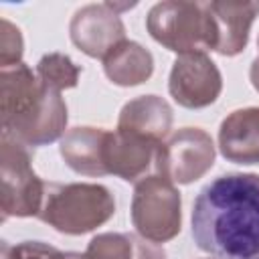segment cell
Segmentation results:
<instances>
[{"instance_id":"cell-1","label":"cell","mask_w":259,"mask_h":259,"mask_svg":"<svg viewBox=\"0 0 259 259\" xmlns=\"http://www.w3.org/2000/svg\"><path fill=\"white\" fill-rule=\"evenodd\" d=\"M192 237L214 259H259V174L208 182L192 204Z\"/></svg>"},{"instance_id":"cell-2","label":"cell","mask_w":259,"mask_h":259,"mask_svg":"<svg viewBox=\"0 0 259 259\" xmlns=\"http://www.w3.org/2000/svg\"><path fill=\"white\" fill-rule=\"evenodd\" d=\"M0 119L28 148L57 142L65 136L67 105L61 93L47 89L28 65L0 67Z\"/></svg>"},{"instance_id":"cell-3","label":"cell","mask_w":259,"mask_h":259,"mask_svg":"<svg viewBox=\"0 0 259 259\" xmlns=\"http://www.w3.org/2000/svg\"><path fill=\"white\" fill-rule=\"evenodd\" d=\"M115 212L113 194L91 182H47L38 219L65 235H83L103 223Z\"/></svg>"},{"instance_id":"cell-4","label":"cell","mask_w":259,"mask_h":259,"mask_svg":"<svg viewBox=\"0 0 259 259\" xmlns=\"http://www.w3.org/2000/svg\"><path fill=\"white\" fill-rule=\"evenodd\" d=\"M146 28L156 42L180 55L214 51L217 47L214 20L206 2H158L146 16Z\"/></svg>"},{"instance_id":"cell-5","label":"cell","mask_w":259,"mask_h":259,"mask_svg":"<svg viewBox=\"0 0 259 259\" xmlns=\"http://www.w3.org/2000/svg\"><path fill=\"white\" fill-rule=\"evenodd\" d=\"M45 184L32 170V152L8 132L0 136V208L8 217H36Z\"/></svg>"},{"instance_id":"cell-6","label":"cell","mask_w":259,"mask_h":259,"mask_svg":"<svg viewBox=\"0 0 259 259\" xmlns=\"http://www.w3.org/2000/svg\"><path fill=\"white\" fill-rule=\"evenodd\" d=\"M180 192L168 178L156 174L136 182L132 196V225L152 243H166L180 233Z\"/></svg>"},{"instance_id":"cell-7","label":"cell","mask_w":259,"mask_h":259,"mask_svg":"<svg viewBox=\"0 0 259 259\" xmlns=\"http://www.w3.org/2000/svg\"><path fill=\"white\" fill-rule=\"evenodd\" d=\"M154 162L160 176L174 184H190L214 164L212 138L200 127H182L158 146Z\"/></svg>"},{"instance_id":"cell-8","label":"cell","mask_w":259,"mask_h":259,"mask_svg":"<svg viewBox=\"0 0 259 259\" xmlns=\"http://www.w3.org/2000/svg\"><path fill=\"white\" fill-rule=\"evenodd\" d=\"M223 89V77L206 53L178 55L172 63L168 91L174 101L186 109H200L217 101Z\"/></svg>"},{"instance_id":"cell-9","label":"cell","mask_w":259,"mask_h":259,"mask_svg":"<svg viewBox=\"0 0 259 259\" xmlns=\"http://www.w3.org/2000/svg\"><path fill=\"white\" fill-rule=\"evenodd\" d=\"M69 34L87 57L105 59L113 47L125 40V26L109 2L87 4L73 14Z\"/></svg>"},{"instance_id":"cell-10","label":"cell","mask_w":259,"mask_h":259,"mask_svg":"<svg viewBox=\"0 0 259 259\" xmlns=\"http://www.w3.org/2000/svg\"><path fill=\"white\" fill-rule=\"evenodd\" d=\"M158 146L130 132H109L103 154L107 174H115L125 182H140L156 160Z\"/></svg>"},{"instance_id":"cell-11","label":"cell","mask_w":259,"mask_h":259,"mask_svg":"<svg viewBox=\"0 0 259 259\" xmlns=\"http://www.w3.org/2000/svg\"><path fill=\"white\" fill-rule=\"evenodd\" d=\"M214 20L217 47L223 57H235L245 51L255 16L259 14V2H206Z\"/></svg>"},{"instance_id":"cell-12","label":"cell","mask_w":259,"mask_h":259,"mask_svg":"<svg viewBox=\"0 0 259 259\" xmlns=\"http://www.w3.org/2000/svg\"><path fill=\"white\" fill-rule=\"evenodd\" d=\"M219 150L235 164H259V107L229 113L219 127Z\"/></svg>"},{"instance_id":"cell-13","label":"cell","mask_w":259,"mask_h":259,"mask_svg":"<svg viewBox=\"0 0 259 259\" xmlns=\"http://www.w3.org/2000/svg\"><path fill=\"white\" fill-rule=\"evenodd\" d=\"M107 136L109 132L103 127H91V125L71 127L61 138V146H59L61 158L77 174L103 176L107 174L103 160Z\"/></svg>"},{"instance_id":"cell-14","label":"cell","mask_w":259,"mask_h":259,"mask_svg":"<svg viewBox=\"0 0 259 259\" xmlns=\"http://www.w3.org/2000/svg\"><path fill=\"white\" fill-rule=\"evenodd\" d=\"M172 107L158 95H142L127 101L117 117V130L162 144L170 136Z\"/></svg>"},{"instance_id":"cell-15","label":"cell","mask_w":259,"mask_h":259,"mask_svg":"<svg viewBox=\"0 0 259 259\" xmlns=\"http://www.w3.org/2000/svg\"><path fill=\"white\" fill-rule=\"evenodd\" d=\"M103 71L111 83L119 87H134L152 77L154 57L140 42L125 38L105 55Z\"/></svg>"},{"instance_id":"cell-16","label":"cell","mask_w":259,"mask_h":259,"mask_svg":"<svg viewBox=\"0 0 259 259\" xmlns=\"http://www.w3.org/2000/svg\"><path fill=\"white\" fill-rule=\"evenodd\" d=\"M85 259H166V253L134 233H101L89 241Z\"/></svg>"},{"instance_id":"cell-17","label":"cell","mask_w":259,"mask_h":259,"mask_svg":"<svg viewBox=\"0 0 259 259\" xmlns=\"http://www.w3.org/2000/svg\"><path fill=\"white\" fill-rule=\"evenodd\" d=\"M79 75L81 67L75 65L73 59L63 53H49L36 63V77L47 89L57 93L75 87L79 83Z\"/></svg>"},{"instance_id":"cell-18","label":"cell","mask_w":259,"mask_h":259,"mask_svg":"<svg viewBox=\"0 0 259 259\" xmlns=\"http://www.w3.org/2000/svg\"><path fill=\"white\" fill-rule=\"evenodd\" d=\"M22 34L18 26H14L10 20H0V67H10L16 63H22Z\"/></svg>"},{"instance_id":"cell-19","label":"cell","mask_w":259,"mask_h":259,"mask_svg":"<svg viewBox=\"0 0 259 259\" xmlns=\"http://www.w3.org/2000/svg\"><path fill=\"white\" fill-rule=\"evenodd\" d=\"M57 251V247L40 241H22L18 245L0 243V259H51Z\"/></svg>"},{"instance_id":"cell-20","label":"cell","mask_w":259,"mask_h":259,"mask_svg":"<svg viewBox=\"0 0 259 259\" xmlns=\"http://www.w3.org/2000/svg\"><path fill=\"white\" fill-rule=\"evenodd\" d=\"M249 79H251V85L255 87V91H259V61H257V59L251 63V69H249Z\"/></svg>"},{"instance_id":"cell-21","label":"cell","mask_w":259,"mask_h":259,"mask_svg":"<svg viewBox=\"0 0 259 259\" xmlns=\"http://www.w3.org/2000/svg\"><path fill=\"white\" fill-rule=\"evenodd\" d=\"M51 259H85V255L75 253V251H57Z\"/></svg>"},{"instance_id":"cell-22","label":"cell","mask_w":259,"mask_h":259,"mask_svg":"<svg viewBox=\"0 0 259 259\" xmlns=\"http://www.w3.org/2000/svg\"><path fill=\"white\" fill-rule=\"evenodd\" d=\"M257 45H259V42H257ZM257 61H259V57H257Z\"/></svg>"}]
</instances>
